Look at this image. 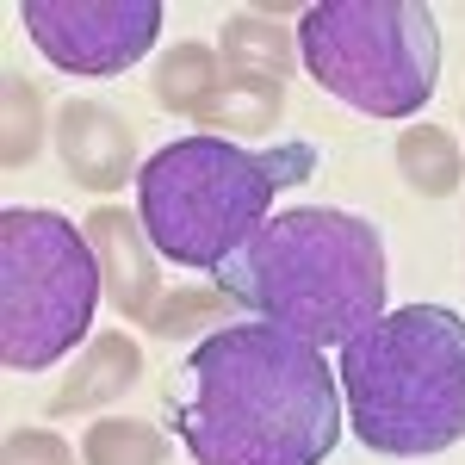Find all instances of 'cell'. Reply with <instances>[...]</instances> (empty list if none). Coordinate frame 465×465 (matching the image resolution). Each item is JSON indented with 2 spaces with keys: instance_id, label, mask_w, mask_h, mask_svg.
Masks as SVG:
<instances>
[{
  "instance_id": "cell-12",
  "label": "cell",
  "mask_w": 465,
  "mask_h": 465,
  "mask_svg": "<svg viewBox=\"0 0 465 465\" xmlns=\"http://www.w3.org/2000/svg\"><path fill=\"white\" fill-rule=\"evenodd\" d=\"M397 168L410 180V193H422V199H447V193H460V180H465L460 143L440 124H410L397 137Z\"/></svg>"
},
{
  "instance_id": "cell-18",
  "label": "cell",
  "mask_w": 465,
  "mask_h": 465,
  "mask_svg": "<svg viewBox=\"0 0 465 465\" xmlns=\"http://www.w3.org/2000/svg\"><path fill=\"white\" fill-rule=\"evenodd\" d=\"M6 465H74V453L50 429H13L6 434Z\"/></svg>"
},
{
  "instance_id": "cell-16",
  "label": "cell",
  "mask_w": 465,
  "mask_h": 465,
  "mask_svg": "<svg viewBox=\"0 0 465 465\" xmlns=\"http://www.w3.org/2000/svg\"><path fill=\"white\" fill-rule=\"evenodd\" d=\"M236 298L230 292H205V286H193V292H168L155 311H149V335H162V341H180V335H199L205 322H217L223 311H230Z\"/></svg>"
},
{
  "instance_id": "cell-15",
  "label": "cell",
  "mask_w": 465,
  "mask_h": 465,
  "mask_svg": "<svg viewBox=\"0 0 465 465\" xmlns=\"http://www.w3.org/2000/svg\"><path fill=\"white\" fill-rule=\"evenodd\" d=\"M168 460V440L149 422H131V416H106L94 422L87 440H81V465H162Z\"/></svg>"
},
{
  "instance_id": "cell-11",
  "label": "cell",
  "mask_w": 465,
  "mask_h": 465,
  "mask_svg": "<svg viewBox=\"0 0 465 465\" xmlns=\"http://www.w3.org/2000/svg\"><path fill=\"white\" fill-rule=\"evenodd\" d=\"M280 112H286V87H280V81H261V74H230V69H223L217 94L199 106V124L249 137V131H267Z\"/></svg>"
},
{
  "instance_id": "cell-14",
  "label": "cell",
  "mask_w": 465,
  "mask_h": 465,
  "mask_svg": "<svg viewBox=\"0 0 465 465\" xmlns=\"http://www.w3.org/2000/svg\"><path fill=\"white\" fill-rule=\"evenodd\" d=\"M217 81H223V69H217V50H205V44H174L162 63H155V100L168 112H186V118H199V106L217 94Z\"/></svg>"
},
{
  "instance_id": "cell-10",
  "label": "cell",
  "mask_w": 465,
  "mask_h": 465,
  "mask_svg": "<svg viewBox=\"0 0 465 465\" xmlns=\"http://www.w3.org/2000/svg\"><path fill=\"white\" fill-rule=\"evenodd\" d=\"M137 379H143V354H137V341L118 335V329H112V335H94L87 354L69 366V385L50 397V416H81V410L118 403Z\"/></svg>"
},
{
  "instance_id": "cell-13",
  "label": "cell",
  "mask_w": 465,
  "mask_h": 465,
  "mask_svg": "<svg viewBox=\"0 0 465 465\" xmlns=\"http://www.w3.org/2000/svg\"><path fill=\"white\" fill-rule=\"evenodd\" d=\"M292 37L273 25V19H261V13H242V19H230L223 25V69L230 74H261V81H286L292 74Z\"/></svg>"
},
{
  "instance_id": "cell-2",
  "label": "cell",
  "mask_w": 465,
  "mask_h": 465,
  "mask_svg": "<svg viewBox=\"0 0 465 465\" xmlns=\"http://www.w3.org/2000/svg\"><path fill=\"white\" fill-rule=\"evenodd\" d=\"M217 292L317 348H348L385 317V236L335 205L280 212L217 273Z\"/></svg>"
},
{
  "instance_id": "cell-17",
  "label": "cell",
  "mask_w": 465,
  "mask_h": 465,
  "mask_svg": "<svg viewBox=\"0 0 465 465\" xmlns=\"http://www.w3.org/2000/svg\"><path fill=\"white\" fill-rule=\"evenodd\" d=\"M37 112H44L37 106V87L19 81V74H6V143H0V162L6 168H25L37 155V124H44Z\"/></svg>"
},
{
  "instance_id": "cell-7",
  "label": "cell",
  "mask_w": 465,
  "mask_h": 465,
  "mask_svg": "<svg viewBox=\"0 0 465 465\" xmlns=\"http://www.w3.org/2000/svg\"><path fill=\"white\" fill-rule=\"evenodd\" d=\"M32 44L69 74H124L162 32V0H25Z\"/></svg>"
},
{
  "instance_id": "cell-9",
  "label": "cell",
  "mask_w": 465,
  "mask_h": 465,
  "mask_svg": "<svg viewBox=\"0 0 465 465\" xmlns=\"http://www.w3.org/2000/svg\"><path fill=\"white\" fill-rule=\"evenodd\" d=\"M56 149H63L69 180L87 186V193H118L124 180L137 174V137L100 100H69L56 112Z\"/></svg>"
},
{
  "instance_id": "cell-1",
  "label": "cell",
  "mask_w": 465,
  "mask_h": 465,
  "mask_svg": "<svg viewBox=\"0 0 465 465\" xmlns=\"http://www.w3.org/2000/svg\"><path fill=\"white\" fill-rule=\"evenodd\" d=\"M168 422L193 465H322L341 440V379L280 322H230L180 366Z\"/></svg>"
},
{
  "instance_id": "cell-8",
  "label": "cell",
  "mask_w": 465,
  "mask_h": 465,
  "mask_svg": "<svg viewBox=\"0 0 465 465\" xmlns=\"http://www.w3.org/2000/svg\"><path fill=\"white\" fill-rule=\"evenodd\" d=\"M81 230L94 242V261H100V280H106L118 317L149 322V311L162 304V267H155V242H149L143 217L124 205H100V212H87Z\"/></svg>"
},
{
  "instance_id": "cell-3",
  "label": "cell",
  "mask_w": 465,
  "mask_h": 465,
  "mask_svg": "<svg viewBox=\"0 0 465 465\" xmlns=\"http://www.w3.org/2000/svg\"><path fill=\"white\" fill-rule=\"evenodd\" d=\"M317 174L311 143L236 149L223 137H180L137 168V217L174 267L223 273L261 236L273 199Z\"/></svg>"
},
{
  "instance_id": "cell-4",
  "label": "cell",
  "mask_w": 465,
  "mask_h": 465,
  "mask_svg": "<svg viewBox=\"0 0 465 465\" xmlns=\"http://www.w3.org/2000/svg\"><path fill=\"white\" fill-rule=\"evenodd\" d=\"M341 397L354 434L385 460H429L465 440V317L410 304L341 348Z\"/></svg>"
},
{
  "instance_id": "cell-5",
  "label": "cell",
  "mask_w": 465,
  "mask_h": 465,
  "mask_svg": "<svg viewBox=\"0 0 465 465\" xmlns=\"http://www.w3.org/2000/svg\"><path fill=\"white\" fill-rule=\"evenodd\" d=\"M298 50L322 94L366 118H416L440 81V32L422 0H317Z\"/></svg>"
},
{
  "instance_id": "cell-6",
  "label": "cell",
  "mask_w": 465,
  "mask_h": 465,
  "mask_svg": "<svg viewBox=\"0 0 465 465\" xmlns=\"http://www.w3.org/2000/svg\"><path fill=\"white\" fill-rule=\"evenodd\" d=\"M100 261L87 230L44 205L0 212V366H56L87 335L100 304Z\"/></svg>"
},
{
  "instance_id": "cell-19",
  "label": "cell",
  "mask_w": 465,
  "mask_h": 465,
  "mask_svg": "<svg viewBox=\"0 0 465 465\" xmlns=\"http://www.w3.org/2000/svg\"><path fill=\"white\" fill-rule=\"evenodd\" d=\"M460 118H465V112H460Z\"/></svg>"
}]
</instances>
